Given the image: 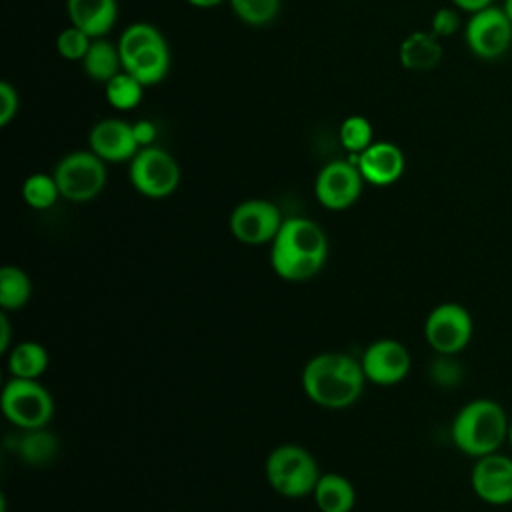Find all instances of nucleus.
Instances as JSON below:
<instances>
[{
    "instance_id": "obj_1",
    "label": "nucleus",
    "mask_w": 512,
    "mask_h": 512,
    "mask_svg": "<svg viewBox=\"0 0 512 512\" xmlns=\"http://www.w3.org/2000/svg\"><path fill=\"white\" fill-rule=\"evenodd\" d=\"M328 256L324 230L308 218H288L272 240L270 262L274 272L290 282H302L320 272Z\"/></svg>"
},
{
    "instance_id": "obj_2",
    "label": "nucleus",
    "mask_w": 512,
    "mask_h": 512,
    "mask_svg": "<svg viewBox=\"0 0 512 512\" xmlns=\"http://www.w3.org/2000/svg\"><path fill=\"white\" fill-rule=\"evenodd\" d=\"M362 364L342 352H324L308 360L302 370L306 396L322 408H346L354 404L364 388Z\"/></svg>"
},
{
    "instance_id": "obj_3",
    "label": "nucleus",
    "mask_w": 512,
    "mask_h": 512,
    "mask_svg": "<svg viewBox=\"0 0 512 512\" xmlns=\"http://www.w3.org/2000/svg\"><path fill=\"white\" fill-rule=\"evenodd\" d=\"M510 422L504 408L488 398H478L460 408L452 422V440L468 456L498 452L508 440Z\"/></svg>"
},
{
    "instance_id": "obj_4",
    "label": "nucleus",
    "mask_w": 512,
    "mask_h": 512,
    "mask_svg": "<svg viewBox=\"0 0 512 512\" xmlns=\"http://www.w3.org/2000/svg\"><path fill=\"white\" fill-rule=\"evenodd\" d=\"M118 52L122 60V70L132 74L144 86L158 84L164 80L170 68L168 44L158 28L146 22L130 24L120 40Z\"/></svg>"
},
{
    "instance_id": "obj_5",
    "label": "nucleus",
    "mask_w": 512,
    "mask_h": 512,
    "mask_svg": "<svg viewBox=\"0 0 512 512\" xmlns=\"http://www.w3.org/2000/svg\"><path fill=\"white\" fill-rule=\"evenodd\" d=\"M264 472L272 490L288 498L312 494L322 476L314 456L296 444L274 448L266 458Z\"/></svg>"
},
{
    "instance_id": "obj_6",
    "label": "nucleus",
    "mask_w": 512,
    "mask_h": 512,
    "mask_svg": "<svg viewBox=\"0 0 512 512\" xmlns=\"http://www.w3.org/2000/svg\"><path fill=\"white\" fill-rule=\"evenodd\" d=\"M2 412L22 430L44 428L54 414V400L36 380L12 376L2 390Z\"/></svg>"
},
{
    "instance_id": "obj_7",
    "label": "nucleus",
    "mask_w": 512,
    "mask_h": 512,
    "mask_svg": "<svg viewBox=\"0 0 512 512\" xmlns=\"http://www.w3.org/2000/svg\"><path fill=\"white\" fill-rule=\"evenodd\" d=\"M60 196L70 202H88L96 198L106 184L104 160L92 150H78L66 154L54 170Z\"/></svg>"
},
{
    "instance_id": "obj_8",
    "label": "nucleus",
    "mask_w": 512,
    "mask_h": 512,
    "mask_svg": "<svg viewBox=\"0 0 512 512\" xmlns=\"http://www.w3.org/2000/svg\"><path fill=\"white\" fill-rule=\"evenodd\" d=\"M130 182L142 196L166 198L180 184V166L170 152L152 144L130 160Z\"/></svg>"
},
{
    "instance_id": "obj_9",
    "label": "nucleus",
    "mask_w": 512,
    "mask_h": 512,
    "mask_svg": "<svg viewBox=\"0 0 512 512\" xmlns=\"http://www.w3.org/2000/svg\"><path fill=\"white\" fill-rule=\"evenodd\" d=\"M468 50L482 60H496L512 46V22L504 8L488 6L470 14L464 26Z\"/></svg>"
},
{
    "instance_id": "obj_10",
    "label": "nucleus",
    "mask_w": 512,
    "mask_h": 512,
    "mask_svg": "<svg viewBox=\"0 0 512 512\" xmlns=\"http://www.w3.org/2000/svg\"><path fill=\"white\" fill-rule=\"evenodd\" d=\"M424 336L438 354H456L472 338V316L460 304H440L426 316Z\"/></svg>"
},
{
    "instance_id": "obj_11",
    "label": "nucleus",
    "mask_w": 512,
    "mask_h": 512,
    "mask_svg": "<svg viewBox=\"0 0 512 512\" xmlns=\"http://www.w3.org/2000/svg\"><path fill=\"white\" fill-rule=\"evenodd\" d=\"M282 214L276 204L252 198L240 202L230 214V232L242 244L258 246L272 242L282 226Z\"/></svg>"
},
{
    "instance_id": "obj_12",
    "label": "nucleus",
    "mask_w": 512,
    "mask_h": 512,
    "mask_svg": "<svg viewBox=\"0 0 512 512\" xmlns=\"http://www.w3.org/2000/svg\"><path fill=\"white\" fill-rule=\"evenodd\" d=\"M362 174L350 160H332L320 168L314 194L316 200L328 210L350 208L362 192Z\"/></svg>"
},
{
    "instance_id": "obj_13",
    "label": "nucleus",
    "mask_w": 512,
    "mask_h": 512,
    "mask_svg": "<svg viewBox=\"0 0 512 512\" xmlns=\"http://www.w3.org/2000/svg\"><path fill=\"white\" fill-rule=\"evenodd\" d=\"M362 370L366 380L382 386L396 384L406 378L410 370V354L406 346L392 338L372 342L362 354Z\"/></svg>"
},
{
    "instance_id": "obj_14",
    "label": "nucleus",
    "mask_w": 512,
    "mask_h": 512,
    "mask_svg": "<svg viewBox=\"0 0 512 512\" xmlns=\"http://www.w3.org/2000/svg\"><path fill=\"white\" fill-rule=\"evenodd\" d=\"M472 490L486 504L512 502V458L498 452L480 456L472 468Z\"/></svg>"
},
{
    "instance_id": "obj_15",
    "label": "nucleus",
    "mask_w": 512,
    "mask_h": 512,
    "mask_svg": "<svg viewBox=\"0 0 512 512\" xmlns=\"http://www.w3.org/2000/svg\"><path fill=\"white\" fill-rule=\"evenodd\" d=\"M90 150L104 162H126L140 150L132 124L118 118H104L96 122L88 134Z\"/></svg>"
},
{
    "instance_id": "obj_16",
    "label": "nucleus",
    "mask_w": 512,
    "mask_h": 512,
    "mask_svg": "<svg viewBox=\"0 0 512 512\" xmlns=\"http://www.w3.org/2000/svg\"><path fill=\"white\" fill-rule=\"evenodd\" d=\"M348 160L358 166L364 182L374 186L394 184L404 172V152L392 142H372L364 152L350 154Z\"/></svg>"
},
{
    "instance_id": "obj_17",
    "label": "nucleus",
    "mask_w": 512,
    "mask_h": 512,
    "mask_svg": "<svg viewBox=\"0 0 512 512\" xmlns=\"http://www.w3.org/2000/svg\"><path fill=\"white\" fill-rule=\"evenodd\" d=\"M70 24L92 38H102L116 22V0H66Z\"/></svg>"
},
{
    "instance_id": "obj_18",
    "label": "nucleus",
    "mask_w": 512,
    "mask_h": 512,
    "mask_svg": "<svg viewBox=\"0 0 512 512\" xmlns=\"http://www.w3.org/2000/svg\"><path fill=\"white\" fill-rule=\"evenodd\" d=\"M398 58H400V64L408 70H414V72L432 70L442 60L440 38L434 36L432 32L416 30L400 42Z\"/></svg>"
},
{
    "instance_id": "obj_19",
    "label": "nucleus",
    "mask_w": 512,
    "mask_h": 512,
    "mask_svg": "<svg viewBox=\"0 0 512 512\" xmlns=\"http://www.w3.org/2000/svg\"><path fill=\"white\" fill-rule=\"evenodd\" d=\"M312 494L320 512H350L356 504L352 482L334 472L322 474Z\"/></svg>"
},
{
    "instance_id": "obj_20",
    "label": "nucleus",
    "mask_w": 512,
    "mask_h": 512,
    "mask_svg": "<svg viewBox=\"0 0 512 512\" xmlns=\"http://www.w3.org/2000/svg\"><path fill=\"white\" fill-rule=\"evenodd\" d=\"M82 66L90 80L106 84L122 68L118 46H114L112 42H108L104 38H94L84 60H82Z\"/></svg>"
},
{
    "instance_id": "obj_21",
    "label": "nucleus",
    "mask_w": 512,
    "mask_h": 512,
    "mask_svg": "<svg viewBox=\"0 0 512 512\" xmlns=\"http://www.w3.org/2000/svg\"><path fill=\"white\" fill-rule=\"evenodd\" d=\"M48 368V352L38 342H20L10 350L8 370L14 378L36 380Z\"/></svg>"
},
{
    "instance_id": "obj_22",
    "label": "nucleus",
    "mask_w": 512,
    "mask_h": 512,
    "mask_svg": "<svg viewBox=\"0 0 512 512\" xmlns=\"http://www.w3.org/2000/svg\"><path fill=\"white\" fill-rule=\"evenodd\" d=\"M32 294L30 278L18 266H2L0 270V306L4 310L22 308Z\"/></svg>"
},
{
    "instance_id": "obj_23",
    "label": "nucleus",
    "mask_w": 512,
    "mask_h": 512,
    "mask_svg": "<svg viewBox=\"0 0 512 512\" xmlns=\"http://www.w3.org/2000/svg\"><path fill=\"white\" fill-rule=\"evenodd\" d=\"M144 88L146 86L142 82H138L132 74H128L126 70H120L114 78H110L104 84L106 100L116 110H132V108H136L140 104V100H142Z\"/></svg>"
},
{
    "instance_id": "obj_24",
    "label": "nucleus",
    "mask_w": 512,
    "mask_h": 512,
    "mask_svg": "<svg viewBox=\"0 0 512 512\" xmlns=\"http://www.w3.org/2000/svg\"><path fill=\"white\" fill-rule=\"evenodd\" d=\"M58 452V440L44 428L26 430L18 442V454L28 464H46Z\"/></svg>"
},
{
    "instance_id": "obj_25",
    "label": "nucleus",
    "mask_w": 512,
    "mask_h": 512,
    "mask_svg": "<svg viewBox=\"0 0 512 512\" xmlns=\"http://www.w3.org/2000/svg\"><path fill=\"white\" fill-rule=\"evenodd\" d=\"M58 196H60V188L56 184L54 174L48 176V174L36 172V174H30L22 184V198L34 210H46L54 206Z\"/></svg>"
},
{
    "instance_id": "obj_26",
    "label": "nucleus",
    "mask_w": 512,
    "mask_h": 512,
    "mask_svg": "<svg viewBox=\"0 0 512 512\" xmlns=\"http://www.w3.org/2000/svg\"><path fill=\"white\" fill-rule=\"evenodd\" d=\"M338 138L348 154H360L374 142L372 140V124L368 118H364L360 114L348 116L340 124Z\"/></svg>"
},
{
    "instance_id": "obj_27",
    "label": "nucleus",
    "mask_w": 512,
    "mask_h": 512,
    "mask_svg": "<svg viewBox=\"0 0 512 512\" xmlns=\"http://www.w3.org/2000/svg\"><path fill=\"white\" fill-rule=\"evenodd\" d=\"M236 16L252 26L272 22L280 10V0H228Z\"/></svg>"
},
{
    "instance_id": "obj_28",
    "label": "nucleus",
    "mask_w": 512,
    "mask_h": 512,
    "mask_svg": "<svg viewBox=\"0 0 512 512\" xmlns=\"http://www.w3.org/2000/svg\"><path fill=\"white\" fill-rule=\"evenodd\" d=\"M92 40H94L92 36H88L86 32H82L80 28L70 24L68 28L60 30V34L56 38V50L66 60H84Z\"/></svg>"
},
{
    "instance_id": "obj_29",
    "label": "nucleus",
    "mask_w": 512,
    "mask_h": 512,
    "mask_svg": "<svg viewBox=\"0 0 512 512\" xmlns=\"http://www.w3.org/2000/svg\"><path fill=\"white\" fill-rule=\"evenodd\" d=\"M460 28V14L456 8H438L432 16V22H430V32L438 38H446V36H452L454 32H458Z\"/></svg>"
},
{
    "instance_id": "obj_30",
    "label": "nucleus",
    "mask_w": 512,
    "mask_h": 512,
    "mask_svg": "<svg viewBox=\"0 0 512 512\" xmlns=\"http://www.w3.org/2000/svg\"><path fill=\"white\" fill-rule=\"evenodd\" d=\"M18 112V92L10 82H0V126H8Z\"/></svg>"
},
{
    "instance_id": "obj_31",
    "label": "nucleus",
    "mask_w": 512,
    "mask_h": 512,
    "mask_svg": "<svg viewBox=\"0 0 512 512\" xmlns=\"http://www.w3.org/2000/svg\"><path fill=\"white\" fill-rule=\"evenodd\" d=\"M132 132H134V138L138 142L140 148H146V146H152L154 140H156V124L150 122V120H138L132 124Z\"/></svg>"
},
{
    "instance_id": "obj_32",
    "label": "nucleus",
    "mask_w": 512,
    "mask_h": 512,
    "mask_svg": "<svg viewBox=\"0 0 512 512\" xmlns=\"http://www.w3.org/2000/svg\"><path fill=\"white\" fill-rule=\"evenodd\" d=\"M450 2H452L458 10H464V12L474 14V12H480V10L488 8V6H492L494 0H450Z\"/></svg>"
},
{
    "instance_id": "obj_33",
    "label": "nucleus",
    "mask_w": 512,
    "mask_h": 512,
    "mask_svg": "<svg viewBox=\"0 0 512 512\" xmlns=\"http://www.w3.org/2000/svg\"><path fill=\"white\" fill-rule=\"evenodd\" d=\"M0 332H2V338H0V350L6 352L8 346H10V322H8V316L2 314L0 316Z\"/></svg>"
},
{
    "instance_id": "obj_34",
    "label": "nucleus",
    "mask_w": 512,
    "mask_h": 512,
    "mask_svg": "<svg viewBox=\"0 0 512 512\" xmlns=\"http://www.w3.org/2000/svg\"><path fill=\"white\" fill-rule=\"evenodd\" d=\"M186 2L192 4V6H196V8H214V6L222 4L224 0H186Z\"/></svg>"
},
{
    "instance_id": "obj_35",
    "label": "nucleus",
    "mask_w": 512,
    "mask_h": 512,
    "mask_svg": "<svg viewBox=\"0 0 512 512\" xmlns=\"http://www.w3.org/2000/svg\"><path fill=\"white\" fill-rule=\"evenodd\" d=\"M504 12L508 14V18H510V22H512V0H504Z\"/></svg>"
},
{
    "instance_id": "obj_36",
    "label": "nucleus",
    "mask_w": 512,
    "mask_h": 512,
    "mask_svg": "<svg viewBox=\"0 0 512 512\" xmlns=\"http://www.w3.org/2000/svg\"><path fill=\"white\" fill-rule=\"evenodd\" d=\"M508 442H510V446H512V422H510V428H508Z\"/></svg>"
}]
</instances>
